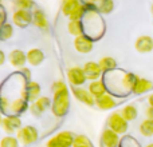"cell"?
Here are the masks:
<instances>
[{
	"label": "cell",
	"instance_id": "cell-44",
	"mask_svg": "<svg viewBox=\"0 0 153 147\" xmlns=\"http://www.w3.org/2000/svg\"><path fill=\"white\" fill-rule=\"evenodd\" d=\"M63 1H69V0H63Z\"/></svg>",
	"mask_w": 153,
	"mask_h": 147
},
{
	"label": "cell",
	"instance_id": "cell-25",
	"mask_svg": "<svg viewBox=\"0 0 153 147\" xmlns=\"http://www.w3.org/2000/svg\"><path fill=\"white\" fill-rule=\"evenodd\" d=\"M81 1L79 0H69V1H63L62 4V12L65 16H70L76 8L81 7Z\"/></svg>",
	"mask_w": 153,
	"mask_h": 147
},
{
	"label": "cell",
	"instance_id": "cell-8",
	"mask_svg": "<svg viewBox=\"0 0 153 147\" xmlns=\"http://www.w3.org/2000/svg\"><path fill=\"white\" fill-rule=\"evenodd\" d=\"M12 20L20 28H26L30 23H32V13L27 10H16L12 15Z\"/></svg>",
	"mask_w": 153,
	"mask_h": 147
},
{
	"label": "cell",
	"instance_id": "cell-18",
	"mask_svg": "<svg viewBox=\"0 0 153 147\" xmlns=\"http://www.w3.org/2000/svg\"><path fill=\"white\" fill-rule=\"evenodd\" d=\"M43 60H45V54L39 48H31L27 52V63H30L31 66H39L43 63Z\"/></svg>",
	"mask_w": 153,
	"mask_h": 147
},
{
	"label": "cell",
	"instance_id": "cell-26",
	"mask_svg": "<svg viewBox=\"0 0 153 147\" xmlns=\"http://www.w3.org/2000/svg\"><path fill=\"white\" fill-rule=\"evenodd\" d=\"M28 107V103H27V99H15L12 103H11V111L13 114H22L27 110Z\"/></svg>",
	"mask_w": 153,
	"mask_h": 147
},
{
	"label": "cell",
	"instance_id": "cell-28",
	"mask_svg": "<svg viewBox=\"0 0 153 147\" xmlns=\"http://www.w3.org/2000/svg\"><path fill=\"white\" fill-rule=\"evenodd\" d=\"M97 10L103 15H108L114 10V1L113 0H102L101 3H98Z\"/></svg>",
	"mask_w": 153,
	"mask_h": 147
},
{
	"label": "cell",
	"instance_id": "cell-19",
	"mask_svg": "<svg viewBox=\"0 0 153 147\" xmlns=\"http://www.w3.org/2000/svg\"><path fill=\"white\" fill-rule=\"evenodd\" d=\"M89 92L95 98V99H98V98H101L102 95L108 94V91H106V86L102 80L91 82L90 86H89Z\"/></svg>",
	"mask_w": 153,
	"mask_h": 147
},
{
	"label": "cell",
	"instance_id": "cell-31",
	"mask_svg": "<svg viewBox=\"0 0 153 147\" xmlns=\"http://www.w3.org/2000/svg\"><path fill=\"white\" fill-rule=\"evenodd\" d=\"M0 147H19V140L16 137L7 135L0 140Z\"/></svg>",
	"mask_w": 153,
	"mask_h": 147
},
{
	"label": "cell",
	"instance_id": "cell-39",
	"mask_svg": "<svg viewBox=\"0 0 153 147\" xmlns=\"http://www.w3.org/2000/svg\"><path fill=\"white\" fill-rule=\"evenodd\" d=\"M148 103H149V106H152V107H153V94L149 95V98H148Z\"/></svg>",
	"mask_w": 153,
	"mask_h": 147
},
{
	"label": "cell",
	"instance_id": "cell-30",
	"mask_svg": "<svg viewBox=\"0 0 153 147\" xmlns=\"http://www.w3.org/2000/svg\"><path fill=\"white\" fill-rule=\"evenodd\" d=\"M13 5L16 10H27L30 11L31 8L35 7L34 0H13Z\"/></svg>",
	"mask_w": 153,
	"mask_h": 147
},
{
	"label": "cell",
	"instance_id": "cell-21",
	"mask_svg": "<svg viewBox=\"0 0 153 147\" xmlns=\"http://www.w3.org/2000/svg\"><path fill=\"white\" fill-rule=\"evenodd\" d=\"M138 79L137 75H134V74L132 72H126L122 75V79H121V86L124 90H126V91H132L133 90V86H134L136 80Z\"/></svg>",
	"mask_w": 153,
	"mask_h": 147
},
{
	"label": "cell",
	"instance_id": "cell-9",
	"mask_svg": "<svg viewBox=\"0 0 153 147\" xmlns=\"http://www.w3.org/2000/svg\"><path fill=\"white\" fill-rule=\"evenodd\" d=\"M73 95L79 100L81 103L86 106H94L95 104V98L89 92V90H85L82 87H73Z\"/></svg>",
	"mask_w": 153,
	"mask_h": 147
},
{
	"label": "cell",
	"instance_id": "cell-33",
	"mask_svg": "<svg viewBox=\"0 0 153 147\" xmlns=\"http://www.w3.org/2000/svg\"><path fill=\"white\" fill-rule=\"evenodd\" d=\"M71 147H93V146L87 137H85V135H78V137H75Z\"/></svg>",
	"mask_w": 153,
	"mask_h": 147
},
{
	"label": "cell",
	"instance_id": "cell-38",
	"mask_svg": "<svg viewBox=\"0 0 153 147\" xmlns=\"http://www.w3.org/2000/svg\"><path fill=\"white\" fill-rule=\"evenodd\" d=\"M23 74L27 76V78H31V72H30L27 68H23Z\"/></svg>",
	"mask_w": 153,
	"mask_h": 147
},
{
	"label": "cell",
	"instance_id": "cell-29",
	"mask_svg": "<svg viewBox=\"0 0 153 147\" xmlns=\"http://www.w3.org/2000/svg\"><path fill=\"white\" fill-rule=\"evenodd\" d=\"M13 35V28L10 23H5L0 27V39L1 40H7L11 39Z\"/></svg>",
	"mask_w": 153,
	"mask_h": 147
},
{
	"label": "cell",
	"instance_id": "cell-22",
	"mask_svg": "<svg viewBox=\"0 0 153 147\" xmlns=\"http://www.w3.org/2000/svg\"><path fill=\"white\" fill-rule=\"evenodd\" d=\"M67 29L73 36H79V35H83L85 31V26L82 23V20H70L67 24Z\"/></svg>",
	"mask_w": 153,
	"mask_h": 147
},
{
	"label": "cell",
	"instance_id": "cell-7",
	"mask_svg": "<svg viewBox=\"0 0 153 147\" xmlns=\"http://www.w3.org/2000/svg\"><path fill=\"white\" fill-rule=\"evenodd\" d=\"M93 46H94V42L90 36L87 35H79L74 39V47L75 50L78 51L79 54H89L91 52Z\"/></svg>",
	"mask_w": 153,
	"mask_h": 147
},
{
	"label": "cell",
	"instance_id": "cell-23",
	"mask_svg": "<svg viewBox=\"0 0 153 147\" xmlns=\"http://www.w3.org/2000/svg\"><path fill=\"white\" fill-rule=\"evenodd\" d=\"M98 64H100L102 72H110V71H113V70L117 68L116 59L110 58V56H105V58H102L100 62H98Z\"/></svg>",
	"mask_w": 153,
	"mask_h": 147
},
{
	"label": "cell",
	"instance_id": "cell-3",
	"mask_svg": "<svg viewBox=\"0 0 153 147\" xmlns=\"http://www.w3.org/2000/svg\"><path fill=\"white\" fill-rule=\"evenodd\" d=\"M38 137H39V132L34 126H24L16 132L18 140L24 146L35 143L38 140Z\"/></svg>",
	"mask_w": 153,
	"mask_h": 147
},
{
	"label": "cell",
	"instance_id": "cell-36",
	"mask_svg": "<svg viewBox=\"0 0 153 147\" xmlns=\"http://www.w3.org/2000/svg\"><path fill=\"white\" fill-rule=\"evenodd\" d=\"M145 114H146V118H148V119H153V107H152V106H149V107L146 108Z\"/></svg>",
	"mask_w": 153,
	"mask_h": 147
},
{
	"label": "cell",
	"instance_id": "cell-6",
	"mask_svg": "<svg viewBox=\"0 0 153 147\" xmlns=\"http://www.w3.org/2000/svg\"><path fill=\"white\" fill-rule=\"evenodd\" d=\"M1 127L8 135L13 134V132H18L22 129V121L18 115H8L3 118V123Z\"/></svg>",
	"mask_w": 153,
	"mask_h": 147
},
{
	"label": "cell",
	"instance_id": "cell-32",
	"mask_svg": "<svg viewBox=\"0 0 153 147\" xmlns=\"http://www.w3.org/2000/svg\"><path fill=\"white\" fill-rule=\"evenodd\" d=\"M86 11H87L86 4H82L81 7L76 8L74 12L69 16V19L70 20H82V19L85 18V15H86Z\"/></svg>",
	"mask_w": 153,
	"mask_h": 147
},
{
	"label": "cell",
	"instance_id": "cell-42",
	"mask_svg": "<svg viewBox=\"0 0 153 147\" xmlns=\"http://www.w3.org/2000/svg\"><path fill=\"white\" fill-rule=\"evenodd\" d=\"M145 147H153V143H149L148 146H145Z\"/></svg>",
	"mask_w": 153,
	"mask_h": 147
},
{
	"label": "cell",
	"instance_id": "cell-12",
	"mask_svg": "<svg viewBox=\"0 0 153 147\" xmlns=\"http://www.w3.org/2000/svg\"><path fill=\"white\" fill-rule=\"evenodd\" d=\"M51 106V100L47 96H40L39 99H36L31 106H30V110L34 114L35 116H39L42 112H45L48 107Z\"/></svg>",
	"mask_w": 153,
	"mask_h": 147
},
{
	"label": "cell",
	"instance_id": "cell-43",
	"mask_svg": "<svg viewBox=\"0 0 153 147\" xmlns=\"http://www.w3.org/2000/svg\"><path fill=\"white\" fill-rule=\"evenodd\" d=\"M152 12H153V5H152Z\"/></svg>",
	"mask_w": 153,
	"mask_h": 147
},
{
	"label": "cell",
	"instance_id": "cell-35",
	"mask_svg": "<svg viewBox=\"0 0 153 147\" xmlns=\"http://www.w3.org/2000/svg\"><path fill=\"white\" fill-rule=\"evenodd\" d=\"M3 24H5V11H4V8L0 5V27H1Z\"/></svg>",
	"mask_w": 153,
	"mask_h": 147
},
{
	"label": "cell",
	"instance_id": "cell-1",
	"mask_svg": "<svg viewBox=\"0 0 153 147\" xmlns=\"http://www.w3.org/2000/svg\"><path fill=\"white\" fill-rule=\"evenodd\" d=\"M54 91V99L51 104L53 114L58 118H62L67 114L70 107V99H69V88L62 80H56L53 84Z\"/></svg>",
	"mask_w": 153,
	"mask_h": 147
},
{
	"label": "cell",
	"instance_id": "cell-14",
	"mask_svg": "<svg viewBox=\"0 0 153 147\" xmlns=\"http://www.w3.org/2000/svg\"><path fill=\"white\" fill-rule=\"evenodd\" d=\"M24 96L28 102L34 103L36 99L40 98V86L36 82H28L24 90Z\"/></svg>",
	"mask_w": 153,
	"mask_h": 147
},
{
	"label": "cell",
	"instance_id": "cell-41",
	"mask_svg": "<svg viewBox=\"0 0 153 147\" xmlns=\"http://www.w3.org/2000/svg\"><path fill=\"white\" fill-rule=\"evenodd\" d=\"M1 123H3V116H1V112H0V126H1Z\"/></svg>",
	"mask_w": 153,
	"mask_h": 147
},
{
	"label": "cell",
	"instance_id": "cell-13",
	"mask_svg": "<svg viewBox=\"0 0 153 147\" xmlns=\"http://www.w3.org/2000/svg\"><path fill=\"white\" fill-rule=\"evenodd\" d=\"M8 60H10L11 66L16 67V68H22L27 63V54H24L22 50H13L8 55Z\"/></svg>",
	"mask_w": 153,
	"mask_h": 147
},
{
	"label": "cell",
	"instance_id": "cell-10",
	"mask_svg": "<svg viewBox=\"0 0 153 147\" xmlns=\"http://www.w3.org/2000/svg\"><path fill=\"white\" fill-rule=\"evenodd\" d=\"M134 48L137 52L140 54H149L153 51V37L148 36V35H143L138 36L134 43Z\"/></svg>",
	"mask_w": 153,
	"mask_h": 147
},
{
	"label": "cell",
	"instance_id": "cell-15",
	"mask_svg": "<svg viewBox=\"0 0 153 147\" xmlns=\"http://www.w3.org/2000/svg\"><path fill=\"white\" fill-rule=\"evenodd\" d=\"M117 104H118L117 100L114 99L110 94H105V95H102L101 98L95 99V106H97L100 110H103V111L111 110V108H114Z\"/></svg>",
	"mask_w": 153,
	"mask_h": 147
},
{
	"label": "cell",
	"instance_id": "cell-34",
	"mask_svg": "<svg viewBox=\"0 0 153 147\" xmlns=\"http://www.w3.org/2000/svg\"><path fill=\"white\" fill-rule=\"evenodd\" d=\"M10 107H11V104H10V102H8L7 98H0V112L7 111Z\"/></svg>",
	"mask_w": 153,
	"mask_h": 147
},
{
	"label": "cell",
	"instance_id": "cell-37",
	"mask_svg": "<svg viewBox=\"0 0 153 147\" xmlns=\"http://www.w3.org/2000/svg\"><path fill=\"white\" fill-rule=\"evenodd\" d=\"M4 63H5V54L0 50V66H3Z\"/></svg>",
	"mask_w": 153,
	"mask_h": 147
},
{
	"label": "cell",
	"instance_id": "cell-16",
	"mask_svg": "<svg viewBox=\"0 0 153 147\" xmlns=\"http://www.w3.org/2000/svg\"><path fill=\"white\" fill-rule=\"evenodd\" d=\"M102 145L105 147H117L120 143V137L117 132H114L113 130L106 129L102 132Z\"/></svg>",
	"mask_w": 153,
	"mask_h": 147
},
{
	"label": "cell",
	"instance_id": "cell-20",
	"mask_svg": "<svg viewBox=\"0 0 153 147\" xmlns=\"http://www.w3.org/2000/svg\"><path fill=\"white\" fill-rule=\"evenodd\" d=\"M32 23L40 29H47L48 27V21H47V18H46L45 12L42 10H35L34 13H32Z\"/></svg>",
	"mask_w": 153,
	"mask_h": 147
},
{
	"label": "cell",
	"instance_id": "cell-2",
	"mask_svg": "<svg viewBox=\"0 0 153 147\" xmlns=\"http://www.w3.org/2000/svg\"><path fill=\"white\" fill-rule=\"evenodd\" d=\"M108 127L110 130H113L117 134H125L128 131V121L121 115V112H114L110 114V116L108 118Z\"/></svg>",
	"mask_w": 153,
	"mask_h": 147
},
{
	"label": "cell",
	"instance_id": "cell-17",
	"mask_svg": "<svg viewBox=\"0 0 153 147\" xmlns=\"http://www.w3.org/2000/svg\"><path fill=\"white\" fill-rule=\"evenodd\" d=\"M151 90H153V83L151 80H148V79H145V78H138L137 80H136L134 86H133L132 92H134V94H137V95H141V94H145V92L151 91Z\"/></svg>",
	"mask_w": 153,
	"mask_h": 147
},
{
	"label": "cell",
	"instance_id": "cell-5",
	"mask_svg": "<svg viewBox=\"0 0 153 147\" xmlns=\"http://www.w3.org/2000/svg\"><path fill=\"white\" fill-rule=\"evenodd\" d=\"M67 79H69L70 84L73 87H81L85 84V82L87 80L86 75L83 72V68L81 67H71L67 70Z\"/></svg>",
	"mask_w": 153,
	"mask_h": 147
},
{
	"label": "cell",
	"instance_id": "cell-11",
	"mask_svg": "<svg viewBox=\"0 0 153 147\" xmlns=\"http://www.w3.org/2000/svg\"><path fill=\"white\" fill-rule=\"evenodd\" d=\"M83 72L86 75V79L91 82L98 80V78L102 75V70H101L100 64L95 63V62H87L83 66Z\"/></svg>",
	"mask_w": 153,
	"mask_h": 147
},
{
	"label": "cell",
	"instance_id": "cell-27",
	"mask_svg": "<svg viewBox=\"0 0 153 147\" xmlns=\"http://www.w3.org/2000/svg\"><path fill=\"white\" fill-rule=\"evenodd\" d=\"M140 132L144 137H153V119H148L141 122L140 124Z\"/></svg>",
	"mask_w": 153,
	"mask_h": 147
},
{
	"label": "cell",
	"instance_id": "cell-24",
	"mask_svg": "<svg viewBox=\"0 0 153 147\" xmlns=\"http://www.w3.org/2000/svg\"><path fill=\"white\" fill-rule=\"evenodd\" d=\"M121 115L124 116V118L126 119L128 122H132V121H134V119L137 118L138 111H137V108H136V106H133V104H126V106H124V107H122Z\"/></svg>",
	"mask_w": 153,
	"mask_h": 147
},
{
	"label": "cell",
	"instance_id": "cell-4",
	"mask_svg": "<svg viewBox=\"0 0 153 147\" xmlns=\"http://www.w3.org/2000/svg\"><path fill=\"white\" fill-rule=\"evenodd\" d=\"M74 134L70 131H62L48 139L46 147H71L74 142Z\"/></svg>",
	"mask_w": 153,
	"mask_h": 147
},
{
	"label": "cell",
	"instance_id": "cell-40",
	"mask_svg": "<svg viewBox=\"0 0 153 147\" xmlns=\"http://www.w3.org/2000/svg\"><path fill=\"white\" fill-rule=\"evenodd\" d=\"M89 1L91 3V4H95V3H101L102 0H89Z\"/></svg>",
	"mask_w": 153,
	"mask_h": 147
}]
</instances>
